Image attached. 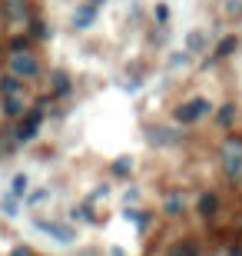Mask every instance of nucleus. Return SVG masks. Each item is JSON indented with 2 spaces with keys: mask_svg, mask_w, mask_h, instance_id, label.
Masks as SVG:
<instances>
[{
  "mask_svg": "<svg viewBox=\"0 0 242 256\" xmlns=\"http://www.w3.org/2000/svg\"><path fill=\"white\" fill-rule=\"evenodd\" d=\"M156 20H159V24H166V20H169V7H166V4H156Z\"/></svg>",
  "mask_w": 242,
  "mask_h": 256,
  "instance_id": "nucleus-22",
  "label": "nucleus"
},
{
  "mask_svg": "<svg viewBox=\"0 0 242 256\" xmlns=\"http://www.w3.org/2000/svg\"><path fill=\"white\" fill-rule=\"evenodd\" d=\"M96 10H100V7H93V4H83V7H76V10H73V27H76V30L93 27Z\"/></svg>",
  "mask_w": 242,
  "mask_h": 256,
  "instance_id": "nucleus-7",
  "label": "nucleus"
},
{
  "mask_svg": "<svg viewBox=\"0 0 242 256\" xmlns=\"http://www.w3.org/2000/svg\"><path fill=\"white\" fill-rule=\"evenodd\" d=\"M130 170H133V160H130V156H120V160H113V173H116V176H126Z\"/></svg>",
  "mask_w": 242,
  "mask_h": 256,
  "instance_id": "nucleus-17",
  "label": "nucleus"
},
{
  "mask_svg": "<svg viewBox=\"0 0 242 256\" xmlns=\"http://www.w3.org/2000/svg\"><path fill=\"white\" fill-rule=\"evenodd\" d=\"M233 50H236V37H226L223 44H219V57H229Z\"/></svg>",
  "mask_w": 242,
  "mask_h": 256,
  "instance_id": "nucleus-21",
  "label": "nucleus"
},
{
  "mask_svg": "<svg viewBox=\"0 0 242 256\" xmlns=\"http://www.w3.org/2000/svg\"><path fill=\"white\" fill-rule=\"evenodd\" d=\"M7 193L13 200H23L30 193V176H27V173H13V180H10V190Z\"/></svg>",
  "mask_w": 242,
  "mask_h": 256,
  "instance_id": "nucleus-8",
  "label": "nucleus"
},
{
  "mask_svg": "<svg viewBox=\"0 0 242 256\" xmlns=\"http://www.w3.org/2000/svg\"><path fill=\"white\" fill-rule=\"evenodd\" d=\"M10 94H23V80L13 74H3L0 76V96H10Z\"/></svg>",
  "mask_w": 242,
  "mask_h": 256,
  "instance_id": "nucleus-10",
  "label": "nucleus"
},
{
  "mask_svg": "<svg viewBox=\"0 0 242 256\" xmlns=\"http://www.w3.org/2000/svg\"><path fill=\"white\" fill-rule=\"evenodd\" d=\"M3 17H7L10 24H23V20L30 17L27 0H3Z\"/></svg>",
  "mask_w": 242,
  "mask_h": 256,
  "instance_id": "nucleus-6",
  "label": "nucleus"
},
{
  "mask_svg": "<svg viewBox=\"0 0 242 256\" xmlns=\"http://www.w3.org/2000/svg\"><path fill=\"white\" fill-rule=\"evenodd\" d=\"M13 256H30V250L27 246H17V250H13Z\"/></svg>",
  "mask_w": 242,
  "mask_h": 256,
  "instance_id": "nucleus-23",
  "label": "nucleus"
},
{
  "mask_svg": "<svg viewBox=\"0 0 242 256\" xmlns=\"http://www.w3.org/2000/svg\"><path fill=\"white\" fill-rule=\"evenodd\" d=\"M3 116H23V94H10L3 96Z\"/></svg>",
  "mask_w": 242,
  "mask_h": 256,
  "instance_id": "nucleus-9",
  "label": "nucleus"
},
{
  "mask_svg": "<svg viewBox=\"0 0 242 256\" xmlns=\"http://www.w3.org/2000/svg\"><path fill=\"white\" fill-rule=\"evenodd\" d=\"M47 200H50V190L40 186V190H30L27 196H23V203H27V206H40V203H47Z\"/></svg>",
  "mask_w": 242,
  "mask_h": 256,
  "instance_id": "nucleus-14",
  "label": "nucleus"
},
{
  "mask_svg": "<svg viewBox=\"0 0 242 256\" xmlns=\"http://www.w3.org/2000/svg\"><path fill=\"white\" fill-rule=\"evenodd\" d=\"M7 74L20 76V80H37L40 76V60L30 54V50H17V54H10L7 60Z\"/></svg>",
  "mask_w": 242,
  "mask_h": 256,
  "instance_id": "nucleus-1",
  "label": "nucleus"
},
{
  "mask_svg": "<svg viewBox=\"0 0 242 256\" xmlns=\"http://www.w3.org/2000/svg\"><path fill=\"white\" fill-rule=\"evenodd\" d=\"M53 90H56V94H70V76L56 70V74H53Z\"/></svg>",
  "mask_w": 242,
  "mask_h": 256,
  "instance_id": "nucleus-16",
  "label": "nucleus"
},
{
  "mask_svg": "<svg viewBox=\"0 0 242 256\" xmlns=\"http://www.w3.org/2000/svg\"><path fill=\"white\" fill-rule=\"evenodd\" d=\"M37 230H40V233H47V236H53V240H60V243H73V240H76V233L70 226H63V223H47V220H37Z\"/></svg>",
  "mask_w": 242,
  "mask_h": 256,
  "instance_id": "nucleus-5",
  "label": "nucleus"
},
{
  "mask_svg": "<svg viewBox=\"0 0 242 256\" xmlns=\"http://www.w3.org/2000/svg\"><path fill=\"white\" fill-rule=\"evenodd\" d=\"M223 170H226V176L233 183H242V140H226L223 143Z\"/></svg>",
  "mask_w": 242,
  "mask_h": 256,
  "instance_id": "nucleus-2",
  "label": "nucleus"
},
{
  "mask_svg": "<svg viewBox=\"0 0 242 256\" xmlns=\"http://www.w3.org/2000/svg\"><path fill=\"white\" fill-rule=\"evenodd\" d=\"M186 50L189 54H203L206 50V34L203 30H189L186 34Z\"/></svg>",
  "mask_w": 242,
  "mask_h": 256,
  "instance_id": "nucleus-11",
  "label": "nucleus"
},
{
  "mask_svg": "<svg viewBox=\"0 0 242 256\" xmlns=\"http://www.w3.org/2000/svg\"><path fill=\"white\" fill-rule=\"evenodd\" d=\"M216 210H219V196H216V193H203V200H199V213H203V216H213Z\"/></svg>",
  "mask_w": 242,
  "mask_h": 256,
  "instance_id": "nucleus-12",
  "label": "nucleus"
},
{
  "mask_svg": "<svg viewBox=\"0 0 242 256\" xmlns=\"http://www.w3.org/2000/svg\"><path fill=\"white\" fill-rule=\"evenodd\" d=\"M163 206H166V213H183V193H169Z\"/></svg>",
  "mask_w": 242,
  "mask_h": 256,
  "instance_id": "nucleus-15",
  "label": "nucleus"
},
{
  "mask_svg": "<svg viewBox=\"0 0 242 256\" xmlns=\"http://www.w3.org/2000/svg\"><path fill=\"white\" fill-rule=\"evenodd\" d=\"M169 256H199V246L189 243V240H183V243H176V246H169Z\"/></svg>",
  "mask_w": 242,
  "mask_h": 256,
  "instance_id": "nucleus-13",
  "label": "nucleus"
},
{
  "mask_svg": "<svg viewBox=\"0 0 242 256\" xmlns=\"http://www.w3.org/2000/svg\"><path fill=\"white\" fill-rule=\"evenodd\" d=\"M86 4H93V7H103V4H106V0H86Z\"/></svg>",
  "mask_w": 242,
  "mask_h": 256,
  "instance_id": "nucleus-24",
  "label": "nucleus"
},
{
  "mask_svg": "<svg viewBox=\"0 0 242 256\" xmlns=\"http://www.w3.org/2000/svg\"><path fill=\"white\" fill-rule=\"evenodd\" d=\"M233 114H236V106H233V104H226V106H223V110H219L216 116H219V124H226V126H229V124H233Z\"/></svg>",
  "mask_w": 242,
  "mask_h": 256,
  "instance_id": "nucleus-18",
  "label": "nucleus"
},
{
  "mask_svg": "<svg viewBox=\"0 0 242 256\" xmlns=\"http://www.w3.org/2000/svg\"><path fill=\"white\" fill-rule=\"evenodd\" d=\"M206 114H209V100H206V96H196V100H189V104L176 106V120L179 124H196V120H203Z\"/></svg>",
  "mask_w": 242,
  "mask_h": 256,
  "instance_id": "nucleus-3",
  "label": "nucleus"
},
{
  "mask_svg": "<svg viewBox=\"0 0 242 256\" xmlns=\"http://www.w3.org/2000/svg\"><path fill=\"white\" fill-rule=\"evenodd\" d=\"M226 14L229 17H242V0H226Z\"/></svg>",
  "mask_w": 242,
  "mask_h": 256,
  "instance_id": "nucleus-20",
  "label": "nucleus"
},
{
  "mask_svg": "<svg viewBox=\"0 0 242 256\" xmlns=\"http://www.w3.org/2000/svg\"><path fill=\"white\" fill-rule=\"evenodd\" d=\"M40 124H43V114H40V110H33V114H27L23 120H20V126H17V143H30L33 136H37Z\"/></svg>",
  "mask_w": 242,
  "mask_h": 256,
  "instance_id": "nucleus-4",
  "label": "nucleus"
},
{
  "mask_svg": "<svg viewBox=\"0 0 242 256\" xmlns=\"http://www.w3.org/2000/svg\"><path fill=\"white\" fill-rule=\"evenodd\" d=\"M0 210H3V213H10V216H13V213H17V200H13V196H10V193H7V196L0 200Z\"/></svg>",
  "mask_w": 242,
  "mask_h": 256,
  "instance_id": "nucleus-19",
  "label": "nucleus"
}]
</instances>
